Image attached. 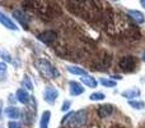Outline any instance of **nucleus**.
I'll return each instance as SVG.
<instances>
[{
  "instance_id": "1",
  "label": "nucleus",
  "mask_w": 145,
  "mask_h": 128,
  "mask_svg": "<svg viewBox=\"0 0 145 128\" xmlns=\"http://www.w3.org/2000/svg\"><path fill=\"white\" fill-rule=\"evenodd\" d=\"M35 67L40 72V74L46 80H55V78H57L60 76L59 70L47 59H37L35 62Z\"/></svg>"
},
{
  "instance_id": "2",
  "label": "nucleus",
  "mask_w": 145,
  "mask_h": 128,
  "mask_svg": "<svg viewBox=\"0 0 145 128\" xmlns=\"http://www.w3.org/2000/svg\"><path fill=\"white\" fill-rule=\"evenodd\" d=\"M88 121V111L85 109H80V110L75 111L71 115L70 121L68 122V126L70 128H80L83 127Z\"/></svg>"
},
{
  "instance_id": "3",
  "label": "nucleus",
  "mask_w": 145,
  "mask_h": 128,
  "mask_svg": "<svg viewBox=\"0 0 145 128\" xmlns=\"http://www.w3.org/2000/svg\"><path fill=\"white\" fill-rule=\"evenodd\" d=\"M118 65L123 72H133L136 68V58L133 55H125L120 59Z\"/></svg>"
},
{
  "instance_id": "4",
  "label": "nucleus",
  "mask_w": 145,
  "mask_h": 128,
  "mask_svg": "<svg viewBox=\"0 0 145 128\" xmlns=\"http://www.w3.org/2000/svg\"><path fill=\"white\" fill-rule=\"evenodd\" d=\"M57 97H59L57 88H55L54 86H46L45 90H43V100H45L47 104L52 105Z\"/></svg>"
},
{
  "instance_id": "5",
  "label": "nucleus",
  "mask_w": 145,
  "mask_h": 128,
  "mask_svg": "<svg viewBox=\"0 0 145 128\" xmlns=\"http://www.w3.org/2000/svg\"><path fill=\"white\" fill-rule=\"evenodd\" d=\"M38 40L42 41V42L46 44V45H51V44H54L56 40H57V33L52 30L45 31V32L38 35Z\"/></svg>"
},
{
  "instance_id": "6",
  "label": "nucleus",
  "mask_w": 145,
  "mask_h": 128,
  "mask_svg": "<svg viewBox=\"0 0 145 128\" xmlns=\"http://www.w3.org/2000/svg\"><path fill=\"white\" fill-rule=\"evenodd\" d=\"M69 92L71 96H78L84 94V87L82 83L76 82V81H69Z\"/></svg>"
},
{
  "instance_id": "7",
  "label": "nucleus",
  "mask_w": 145,
  "mask_h": 128,
  "mask_svg": "<svg viewBox=\"0 0 145 128\" xmlns=\"http://www.w3.org/2000/svg\"><path fill=\"white\" fill-rule=\"evenodd\" d=\"M0 23H1L4 27L9 28V30H12V31H17L18 30V26L15 25V23L13 22L8 15H5L3 12H0Z\"/></svg>"
},
{
  "instance_id": "8",
  "label": "nucleus",
  "mask_w": 145,
  "mask_h": 128,
  "mask_svg": "<svg viewBox=\"0 0 145 128\" xmlns=\"http://www.w3.org/2000/svg\"><path fill=\"white\" fill-rule=\"evenodd\" d=\"M15 96H17V100L19 101L20 104H28L31 100L29 94H28V91L24 90V88H18L17 92H15Z\"/></svg>"
},
{
  "instance_id": "9",
  "label": "nucleus",
  "mask_w": 145,
  "mask_h": 128,
  "mask_svg": "<svg viewBox=\"0 0 145 128\" xmlns=\"http://www.w3.org/2000/svg\"><path fill=\"white\" fill-rule=\"evenodd\" d=\"M126 12H127L129 17H131L136 23H139V25H143V23L145 22V17H144V14H143L141 12H139V10H135V9H127Z\"/></svg>"
},
{
  "instance_id": "10",
  "label": "nucleus",
  "mask_w": 145,
  "mask_h": 128,
  "mask_svg": "<svg viewBox=\"0 0 145 128\" xmlns=\"http://www.w3.org/2000/svg\"><path fill=\"white\" fill-rule=\"evenodd\" d=\"M140 94H141V91L139 90L138 87H133V88H127V90H125V91H122V97H125V99H134V97H139L140 96Z\"/></svg>"
},
{
  "instance_id": "11",
  "label": "nucleus",
  "mask_w": 145,
  "mask_h": 128,
  "mask_svg": "<svg viewBox=\"0 0 145 128\" xmlns=\"http://www.w3.org/2000/svg\"><path fill=\"white\" fill-rule=\"evenodd\" d=\"M13 15H14V18L20 23V25H23L24 28L28 27L27 26L28 25V17L25 13H23L22 10H14V12H13Z\"/></svg>"
},
{
  "instance_id": "12",
  "label": "nucleus",
  "mask_w": 145,
  "mask_h": 128,
  "mask_svg": "<svg viewBox=\"0 0 145 128\" xmlns=\"http://www.w3.org/2000/svg\"><path fill=\"white\" fill-rule=\"evenodd\" d=\"M4 113L10 119H18L20 117V110L17 106H8V108H5Z\"/></svg>"
},
{
  "instance_id": "13",
  "label": "nucleus",
  "mask_w": 145,
  "mask_h": 128,
  "mask_svg": "<svg viewBox=\"0 0 145 128\" xmlns=\"http://www.w3.org/2000/svg\"><path fill=\"white\" fill-rule=\"evenodd\" d=\"M97 113H98V115H99L101 118H107L108 115H111V114L113 113V106L108 105V104L102 105V106H99V108L97 109Z\"/></svg>"
},
{
  "instance_id": "14",
  "label": "nucleus",
  "mask_w": 145,
  "mask_h": 128,
  "mask_svg": "<svg viewBox=\"0 0 145 128\" xmlns=\"http://www.w3.org/2000/svg\"><path fill=\"white\" fill-rule=\"evenodd\" d=\"M50 119H51V111L50 110H45L41 115V121H40V128H48L50 124Z\"/></svg>"
},
{
  "instance_id": "15",
  "label": "nucleus",
  "mask_w": 145,
  "mask_h": 128,
  "mask_svg": "<svg viewBox=\"0 0 145 128\" xmlns=\"http://www.w3.org/2000/svg\"><path fill=\"white\" fill-rule=\"evenodd\" d=\"M80 81H82L85 86H88V87H90V88L97 87V85H98L97 80H95L94 77H92V76H88V74L87 76H83V77L80 78Z\"/></svg>"
},
{
  "instance_id": "16",
  "label": "nucleus",
  "mask_w": 145,
  "mask_h": 128,
  "mask_svg": "<svg viewBox=\"0 0 145 128\" xmlns=\"http://www.w3.org/2000/svg\"><path fill=\"white\" fill-rule=\"evenodd\" d=\"M66 69H68V72H70L71 74H76V76H87V72H85L83 68H79L76 67V65H68L66 67Z\"/></svg>"
},
{
  "instance_id": "17",
  "label": "nucleus",
  "mask_w": 145,
  "mask_h": 128,
  "mask_svg": "<svg viewBox=\"0 0 145 128\" xmlns=\"http://www.w3.org/2000/svg\"><path fill=\"white\" fill-rule=\"evenodd\" d=\"M129 105L134 109H138V110H143L145 108V103L143 100H130L129 101Z\"/></svg>"
},
{
  "instance_id": "18",
  "label": "nucleus",
  "mask_w": 145,
  "mask_h": 128,
  "mask_svg": "<svg viewBox=\"0 0 145 128\" xmlns=\"http://www.w3.org/2000/svg\"><path fill=\"white\" fill-rule=\"evenodd\" d=\"M22 87H24V90H28V91L33 90V83L31 81L29 76H24V78L22 80Z\"/></svg>"
},
{
  "instance_id": "19",
  "label": "nucleus",
  "mask_w": 145,
  "mask_h": 128,
  "mask_svg": "<svg viewBox=\"0 0 145 128\" xmlns=\"http://www.w3.org/2000/svg\"><path fill=\"white\" fill-rule=\"evenodd\" d=\"M89 99L92 101H102L106 99V95L103 92H93V94H90Z\"/></svg>"
},
{
  "instance_id": "20",
  "label": "nucleus",
  "mask_w": 145,
  "mask_h": 128,
  "mask_svg": "<svg viewBox=\"0 0 145 128\" xmlns=\"http://www.w3.org/2000/svg\"><path fill=\"white\" fill-rule=\"evenodd\" d=\"M99 82L102 83L105 87H116V81H112L110 78H99Z\"/></svg>"
},
{
  "instance_id": "21",
  "label": "nucleus",
  "mask_w": 145,
  "mask_h": 128,
  "mask_svg": "<svg viewBox=\"0 0 145 128\" xmlns=\"http://www.w3.org/2000/svg\"><path fill=\"white\" fill-rule=\"evenodd\" d=\"M5 74H7V63L1 62V63H0V81L4 80Z\"/></svg>"
},
{
  "instance_id": "22",
  "label": "nucleus",
  "mask_w": 145,
  "mask_h": 128,
  "mask_svg": "<svg viewBox=\"0 0 145 128\" xmlns=\"http://www.w3.org/2000/svg\"><path fill=\"white\" fill-rule=\"evenodd\" d=\"M70 106H71V101H70V100H65V101L63 103L61 110H63V111H68L69 109H70Z\"/></svg>"
},
{
  "instance_id": "23",
  "label": "nucleus",
  "mask_w": 145,
  "mask_h": 128,
  "mask_svg": "<svg viewBox=\"0 0 145 128\" xmlns=\"http://www.w3.org/2000/svg\"><path fill=\"white\" fill-rule=\"evenodd\" d=\"M8 128H22V124L17 121H10L8 123Z\"/></svg>"
},
{
  "instance_id": "24",
  "label": "nucleus",
  "mask_w": 145,
  "mask_h": 128,
  "mask_svg": "<svg viewBox=\"0 0 145 128\" xmlns=\"http://www.w3.org/2000/svg\"><path fill=\"white\" fill-rule=\"evenodd\" d=\"M3 58L5 59V60H8V62H10L12 59H10V56H9V54H7V53H4L3 54Z\"/></svg>"
},
{
  "instance_id": "25",
  "label": "nucleus",
  "mask_w": 145,
  "mask_h": 128,
  "mask_svg": "<svg viewBox=\"0 0 145 128\" xmlns=\"http://www.w3.org/2000/svg\"><path fill=\"white\" fill-rule=\"evenodd\" d=\"M1 114H3V101L0 100V119H1Z\"/></svg>"
},
{
  "instance_id": "26",
  "label": "nucleus",
  "mask_w": 145,
  "mask_h": 128,
  "mask_svg": "<svg viewBox=\"0 0 145 128\" xmlns=\"http://www.w3.org/2000/svg\"><path fill=\"white\" fill-rule=\"evenodd\" d=\"M140 4H141V5H143V8H144V9H145V0H140Z\"/></svg>"
},
{
  "instance_id": "27",
  "label": "nucleus",
  "mask_w": 145,
  "mask_h": 128,
  "mask_svg": "<svg viewBox=\"0 0 145 128\" xmlns=\"http://www.w3.org/2000/svg\"><path fill=\"white\" fill-rule=\"evenodd\" d=\"M143 60L145 62V53H144V56H143Z\"/></svg>"
}]
</instances>
